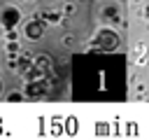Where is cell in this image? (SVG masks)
Here are the masks:
<instances>
[{
	"label": "cell",
	"mask_w": 149,
	"mask_h": 140,
	"mask_svg": "<svg viewBox=\"0 0 149 140\" xmlns=\"http://www.w3.org/2000/svg\"><path fill=\"white\" fill-rule=\"evenodd\" d=\"M16 21H19V9H7V12L2 14V26H5L7 30H12V28L16 26Z\"/></svg>",
	"instance_id": "obj_1"
},
{
	"label": "cell",
	"mask_w": 149,
	"mask_h": 140,
	"mask_svg": "<svg viewBox=\"0 0 149 140\" xmlns=\"http://www.w3.org/2000/svg\"><path fill=\"white\" fill-rule=\"evenodd\" d=\"M42 26H44L42 21H30V23H28V28H26L28 37H30V40H37V37L42 35Z\"/></svg>",
	"instance_id": "obj_2"
},
{
	"label": "cell",
	"mask_w": 149,
	"mask_h": 140,
	"mask_svg": "<svg viewBox=\"0 0 149 140\" xmlns=\"http://www.w3.org/2000/svg\"><path fill=\"white\" fill-rule=\"evenodd\" d=\"M26 93H28L30 98H37V96H42V93H44V84H40V82H28Z\"/></svg>",
	"instance_id": "obj_3"
},
{
	"label": "cell",
	"mask_w": 149,
	"mask_h": 140,
	"mask_svg": "<svg viewBox=\"0 0 149 140\" xmlns=\"http://www.w3.org/2000/svg\"><path fill=\"white\" fill-rule=\"evenodd\" d=\"M21 98H23V96H21V93H9V100H12V103H19V100H21Z\"/></svg>",
	"instance_id": "obj_4"
}]
</instances>
